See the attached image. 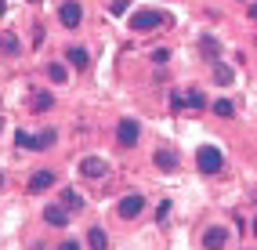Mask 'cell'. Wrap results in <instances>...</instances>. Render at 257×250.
<instances>
[{
	"label": "cell",
	"instance_id": "5bb4252c",
	"mask_svg": "<svg viewBox=\"0 0 257 250\" xmlns=\"http://www.w3.org/2000/svg\"><path fill=\"white\" fill-rule=\"evenodd\" d=\"M87 243H91V250H109V236L101 228H91L87 232Z\"/></svg>",
	"mask_w": 257,
	"mask_h": 250
},
{
	"label": "cell",
	"instance_id": "2e32d148",
	"mask_svg": "<svg viewBox=\"0 0 257 250\" xmlns=\"http://www.w3.org/2000/svg\"><path fill=\"white\" fill-rule=\"evenodd\" d=\"M0 51L19 55V37H15V33H4V37H0Z\"/></svg>",
	"mask_w": 257,
	"mask_h": 250
},
{
	"label": "cell",
	"instance_id": "44dd1931",
	"mask_svg": "<svg viewBox=\"0 0 257 250\" xmlns=\"http://www.w3.org/2000/svg\"><path fill=\"white\" fill-rule=\"evenodd\" d=\"M33 105H37V112H44V109L55 105V98H51V94H37V98H33Z\"/></svg>",
	"mask_w": 257,
	"mask_h": 250
},
{
	"label": "cell",
	"instance_id": "5b68a950",
	"mask_svg": "<svg viewBox=\"0 0 257 250\" xmlns=\"http://www.w3.org/2000/svg\"><path fill=\"white\" fill-rule=\"evenodd\" d=\"M44 221L51 228H65V225H69V210H65L62 203H47L44 207Z\"/></svg>",
	"mask_w": 257,
	"mask_h": 250
},
{
	"label": "cell",
	"instance_id": "d6986e66",
	"mask_svg": "<svg viewBox=\"0 0 257 250\" xmlns=\"http://www.w3.org/2000/svg\"><path fill=\"white\" fill-rule=\"evenodd\" d=\"M185 98V109H203V94L199 91H188V94H181Z\"/></svg>",
	"mask_w": 257,
	"mask_h": 250
},
{
	"label": "cell",
	"instance_id": "8fae6325",
	"mask_svg": "<svg viewBox=\"0 0 257 250\" xmlns=\"http://www.w3.org/2000/svg\"><path fill=\"white\" fill-rule=\"evenodd\" d=\"M51 185H55V171H37L29 178V192H47Z\"/></svg>",
	"mask_w": 257,
	"mask_h": 250
},
{
	"label": "cell",
	"instance_id": "ac0fdd59",
	"mask_svg": "<svg viewBox=\"0 0 257 250\" xmlns=\"http://www.w3.org/2000/svg\"><path fill=\"white\" fill-rule=\"evenodd\" d=\"M47 76L55 80V83H65V80H69V73H65V65H47Z\"/></svg>",
	"mask_w": 257,
	"mask_h": 250
},
{
	"label": "cell",
	"instance_id": "484cf974",
	"mask_svg": "<svg viewBox=\"0 0 257 250\" xmlns=\"http://www.w3.org/2000/svg\"><path fill=\"white\" fill-rule=\"evenodd\" d=\"M250 19H253V22H257V4H250Z\"/></svg>",
	"mask_w": 257,
	"mask_h": 250
},
{
	"label": "cell",
	"instance_id": "7402d4cb",
	"mask_svg": "<svg viewBox=\"0 0 257 250\" xmlns=\"http://www.w3.org/2000/svg\"><path fill=\"white\" fill-rule=\"evenodd\" d=\"M127 4H131V0H109V11H112V15H123Z\"/></svg>",
	"mask_w": 257,
	"mask_h": 250
},
{
	"label": "cell",
	"instance_id": "9a60e30c",
	"mask_svg": "<svg viewBox=\"0 0 257 250\" xmlns=\"http://www.w3.org/2000/svg\"><path fill=\"white\" fill-rule=\"evenodd\" d=\"M214 80L221 83V87H228V83H235V76H232V69H228L225 62H217V65H214Z\"/></svg>",
	"mask_w": 257,
	"mask_h": 250
},
{
	"label": "cell",
	"instance_id": "ba28073f",
	"mask_svg": "<svg viewBox=\"0 0 257 250\" xmlns=\"http://www.w3.org/2000/svg\"><path fill=\"white\" fill-rule=\"evenodd\" d=\"M105 171H109V163L101 160V156H87L80 163V174L83 178H105Z\"/></svg>",
	"mask_w": 257,
	"mask_h": 250
},
{
	"label": "cell",
	"instance_id": "6da1fadb",
	"mask_svg": "<svg viewBox=\"0 0 257 250\" xmlns=\"http://www.w3.org/2000/svg\"><path fill=\"white\" fill-rule=\"evenodd\" d=\"M167 22H170V15H163V11H134L131 15V29H138V33H149L156 26H167Z\"/></svg>",
	"mask_w": 257,
	"mask_h": 250
},
{
	"label": "cell",
	"instance_id": "d4e9b609",
	"mask_svg": "<svg viewBox=\"0 0 257 250\" xmlns=\"http://www.w3.org/2000/svg\"><path fill=\"white\" fill-rule=\"evenodd\" d=\"M58 250H80V243H76V239H65V243H62Z\"/></svg>",
	"mask_w": 257,
	"mask_h": 250
},
{
	"label": "cell",
	"instance_id": "277c9868",
	"mask_svg": "<svg viewBox=\"0 0 257 250\" xmlns=\"http://www.w3.org/2000/svg\"><path fill=\"white\" fill-rule=\"evenodd\" d=\"M58 19H62L65 29H76V26L83 22V8L76 4V0H65V4L58 8Z\"/></svg>",
	"mask_w": 257,
	"mask_h": 250
},
{
	"label": "cell",
	"instance_id": "7c38bea8",
	"mask_svg": "<svg viewBox=\"0 0 257 250\" xmlns=\"http://www.w3.org/2000/svg\"><path fill=\"white\" fill-rule=\"evenodd\" d=\"M65 62H69L73 69H87L91 55H87V47H65Z\"/></svg>",
	"mask_w": 257,
	"mask_h": 250
},
{
	"label": "cell",
	"instance_id": "f1b7e54d",
	"mask_svg": "<svg viewBox=\"0 0 257 250\" xmlns=\"http://www.w3.org/2000/svg\"><path fill=\"white\" fill-rule=\"evenodd\" d=\"M0 185H4V174H0Z\"/></svg>",
	"mask_w": 257,
	"mask_h": 250
},
{
	"label": "cell",
	"instance_id": "4fadbf2b",
	"mask_svg": "<svg viewBox=\"0 0 257 250\" xmlns=\"http://www.w3.org/2000/svg\"><path fill=\"white\" fill-rule=\"evenodd\" d=\"M62 207L69 210V214L83 210V196H80V192H73V189H65V192H62Z\"/></svg>",
	"mask_w": 257,
	"mask_h": 250
},
{
	"label": "cell",
	"instance_id": "7a4b0ae2",
	"mask_svg": "<svg viewBox=\"0 0 257 250\" xmlns=\"http://www.w3.org/2000/svg\"><path fill=\"white\" fill-rule=\"evenodd\" d=\"M196 163H199V171H203V174H217L221 167H225V156H221L214 145H199V153H196Z\"/></svg>",
	"mask_w": 257,
	"mask_h": 250
},
{
	"label": "cell",
	"instance_id": "603a6c76",
	"mask_svg": "<svg viewBox=\"0 0 257 250\" xmlns=\"http://www.w3.org/2000/svg\"><path fill=\"white\" fill-rule=\"evenodd\" d=\"M170 58V51H167V47H156V51H152V62H156V65H163Z\"/></svg>",
	"mask_w": 257,
	"mask_h": 250
},
{
	"label": "cell",
	"instance_id": "83f0119b",
	"mask_svg": "<svg viewBox=\"0 0 257 250\" xmlns=\"http://www.w3.org/2000/svg\"><path fill=\"white\" fill-rule=\"evenodd\" d=\"M0 15H4V0H0Z\"/></svg>",
	"mask_w": 257,
	"mask_h": 250
},
{
	"label": "cell",
	"instance_id": "e0dca14e",
	"mask_svg": "<svg viewBox=\"0 0 257 250\" xmlns=\"http://www.w3.org/2000/svg\"><path fill=\"white\" fill-rule=\"evenodd\" d=\"M214 112H217V116H225V120H232V116H235V105L221 98V102H214Z\"/></svg>",
	"mask_w": 257,
	"mask_h": 250
},
{
	"label": "cell",
	"instance_id": "30bf717a",
	"mask_svg": "<svg viewBox=\"0 0 257 250\" xmlns=\"http://www.w3.org/2000/svg\"><path fill=\"white\" fill-rule=\"evenodd\" d=\"M152 163H156L160 171L174 174V171H178V153H174V149H156V156H152Z\"/></svg>",
	"mask_w": 257,
	"mask_h": 250
},
{
	"label": "cell",
	"instance_id": "cb8c5ba5",
	"mask_svg": "<svg viewBox=\"0 0 257 250\" xmlns=\"http://www.w3.org/2000/svg\"><path fill=\"white\" fill-rule=\"evenodd\" d=\"M170 105H174V109L181 112V109H185V98H181V94H170Z\"/></svg>",
	"mask_w": 257,
	"mask_h": 250
},
{
	"label": "cell",
	"instance_id": "52a82bcc",
	"mask_svg": "<svg viewBox=\"0 0 257 250\" xmlns=\"http://www.w3.org/2000/svg\"><path fill=\"white\" fill-rule=\"evenodd\" d=\"M116 135H119V145H138V135H142V127L134 123V120H119V127H116Z\"/></svg>",
	"mask_w": 257,
	"mask_h": 250
},
{
	"label": "cell",
	"instance_id": "3957f363",
	"mask_svg": "<svg viewBox=\"0 0 257 250\" xmlns=\"http://www.w3.org/2000/svg\"><path fill=\"white\" fill-rule=\"evenodd\" d=\"M55 138H58V131H44V135H26V131H15V142H19L22 149H51L55 145Z\"/></svg>",
	"mask_w": 257,
	"mask_h": 250
},
{
	"label": "cell",
	"instance_id": "8992f818",
	"mask_svg": "<svg viewBox=\"0 0 257 250\" xmlns=\"http://www.w3.org/2000/svg\"><path fill=\"white\" fill-rule=\"evenodd\" d=\"M142 210H145V196L131 192V196H123V199H119V218H138Z\"/></svg>",
	"mask_w": 257,
	"mask_h": 250
},
{
	"label": "cell",
	"instance_id": "9c48e42d",
	"mask_svg": "<svg viewBox=\"0 0 257 250\" xmlns=\"http://www.w3.org/2000/svg\"><path fill=\"white\" fill-rule=\"evenodd\" d=\"M225 243H228V232L221 228V225H214V228L203 232V246H207V250H225Z\"/></svg>",
	"mask_w": 257,
	"mask_h": 250
},
{
	"label": "cell",
	"instance_id": "ffe728a7",
	"mask_svg": "<svg viewBox=\"0 0 257 250\" xmlns=\"http://www.w3.org/2000/svg\"><path fill=\"white\" fill-rule=\"evenodd\" d=\"M203 55H207V58H217L221 55V47L214 44V37H203Z\"/></svg>",
	"mask_w": 257,
	"mask_h": 250
},
{
	"label": "cell",
	"instance_id": "4316f807",
	"mask_svg": "<svg viewBox=\"0 0 257 250\" xmlns=\"http://www.w3.org/2000/svg\"><path fill=\"white\" fill-rule=\"evenodd\" d=\"M253 236H257V218H253Z\"/></svg>",
	"mask_w": 257,
	"mask_h": 250
}]
</instances>
